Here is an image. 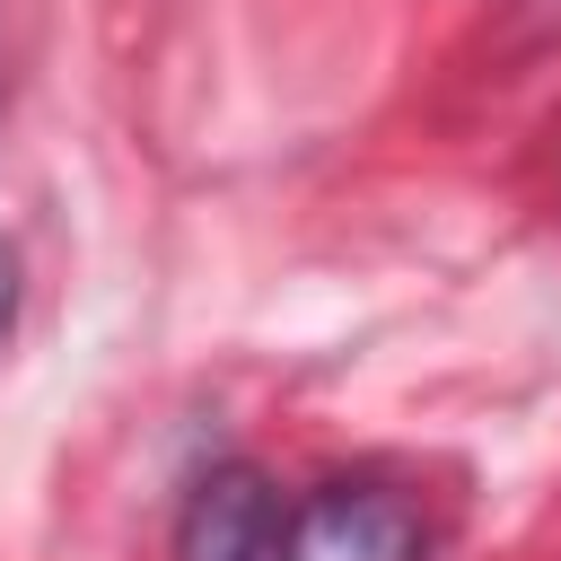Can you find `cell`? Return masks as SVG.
Segmentation results:
<instances>
[{"label":"cell","instance_id":"obj_2","mask_svg":"<svg viewBox=\"0 0 561 561\" xmlns=\"http://www.w3.org/2000/svg\"><path fill=\"white\" fill-rule=\"evenodd\" d=\"M280 517L254 465H210L175 517V561H280Z\"/></svg>","mask_w":561,"mask_h":561},{"label":"cell","instance_id":"obj_3","mask_svg":"<svg viewBox=\"0 0 561 561\" xmlns=\"http://www.w3.org/2000/svg\"><path fill=\"white\" fill-rule=\"evenodd\" d=\"M9 316H18V245L0 237V333H9Z\"/></svg>","mask_w":561,"mask_h":561},{"label":"cell","instance_id":"obj_1","mask_svg":"<svg viewBox=\"0 0 561 561\" xmlns=\"http://www.w3.org/2000/svg\"><path fill=\"white\" fill-rule=\"evenodd\" d=\"M280 561H421V508L394 482H324L280 517Z\"/></svg>","mask_w":561,"mask_h":561}]
</instances>
